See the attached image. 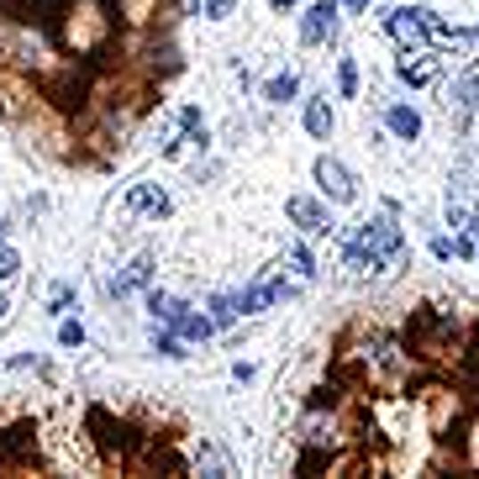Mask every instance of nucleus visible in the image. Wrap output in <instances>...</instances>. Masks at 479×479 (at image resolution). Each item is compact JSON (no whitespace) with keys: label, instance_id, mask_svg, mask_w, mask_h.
<instances>
[{"label":"nucleus","instance_id":"7c9ffc66","mask_svg":"<svg viewBox=\"0 0 479 479\" xmlns=\"http://www.w3.org/2000/svg\"><path fill=\"white\" fill-rule=\"evenodd\" d=\"M374 0H343V11H369Z\"/></svg>","mask_w":479,"mask_h":479},{"label":"nucleus","instance_id":"6ab92c4d","mask_svg":"<svg viewBox=\"0 0 479 479\" xmlns=\"http://www.w3.org/2000/svg\"><path fill=\"white\" fill-rule=\"evenodd\" d=\"M290 269H296L300 280H316V258H311L305 242H290Z\"/></svg>","mask_w":479,"mask_h":479},{"label":"nucleus","instance_id":"9b49d317","mask_svg":"<svg viewBox=\"0 0 479 479\" xmlns=\"http://www.w3.org/2000/svg\"><path fill=\"white\" fill-rule=\"evenodd\" d=\"M385 126H390L401 142H417V137H421V111L401 101V106H390V111H385Z\"/></svg>","mask_w":479,"mask_h":479},{"label":"nucleus","instance_id":"c756f323","mask_svg":"<svg viewBox=\"0 0 479 479\" xmlns=\"http://www.w3.org/2000/svg\"><path fill=\"white\" fill-rule=\"evenodd\" d=\"M464 232H469V238H479V206L469 211V227H464Z\"/></svg>","mask_w":479,"mask_h":479},{"label":"nucleus","instance_id":"bb28decb","mask_svg":"<svg viewBox=\"0 0 479 479\" xmlns=\"http://www.w3.org/2000/svg\"><path fill=\"white\" fill-rule=\"evenodd\" d=\"M448 227H453V232H459V227H469V211H464L453 195H448Z\"/></svg>","mask_w":479,"mask_h":479},{"label":"nucleus","instance_id":"f03ea898","mask_svg":"<svg viewBox=\"0 0 479 479\" xmlns=\"http://www.w3.org/2000/svg\"><path fill=\"white\" fill-rule=\"evenodd\" d=\"M353 238H359L374 258H385V264H401V258H406V238H401V227L390 222V211H385V216H369Z\"/></svg>","mask_w":479,"mask_h":479},{"label":"nucleus","instance_id":"473e14b6","mask_svg":"<svg viewBox=\"0 0 479 479\" xmlns=\"http://www.w3.org/2000/svg\"><path fill=\"white\" fill-rule=\"evenodd\" d=\"M290 5H296V0H274V11H290Z\"/></svg>","mask_w":479,"mask_h":479},{"label":"nucleus","instance_id":"9d476101","mask_svg":"<svg viewBox=\"0 0 479 479\" xmlns=\"http://www.w3.org/2000/svg\"><path fill=\"white\" fill-rule=\"evenodd\" d=\"M332 126H337V117H332V101H327V90L321 95H305V132L311 137H332Z\"/></svg>","mask_w":479,"mask_h":479},{"label":"nucleus","instance_id":"4468645a","mask_svg":"<svg viewBox=\"0 0 479 479\" xmlns=\"http://www.w3.org/2000/svg\"><path fill=\"white\" fill-rule=\"evenodd\" d=\"M296 90H300V74L285 69V74H274V79L264 85V101H269V106H285V101H296Z\"/></svg>","mask_w":479,"mask_h":479},{"label":"nucleus","instance_id":"20e7f679","mask_svg":"<svg viewBox=\"0 0 479 479\" xmlns=\"http://www.w3.org/2000/svg\"><path fill=\"white\" fill-rule=\"evenodd\" d=\"M153 269H158V258H153V253L132 258L126 269H117V274L106 280V296H111V300H126V296H137V290H148V285H153Z\"/></svg>","mask_w":479,"mask_h":479},{"label":"nucleus","instance_id":"7ed1b4c3","mask_svg":"<svg viewBox=\"0 0 479 479\" xmlns=\"http://www.w3.org/2000/svg\"><path fill=\"white\" fill-rule=\"evenodd\" d=\"M337 16H343V5L337 0H316V5H305V16H300V43H332L337 37Z\"/></svg>","mask_w":479,"mask_h":479},{"label":"nucleus","instance_id":"6e6552de","mask_svg":"<svg viewBox=\"0 0 479 479\" xmlns=\"http://www.w3.org/2000/svg\"><path fill=\"white\" fill-rule=\"evenodd\" d=\"M126 211H142V216H169V211H175V200H169V190H164V184L142 180V184H132V190H126Z\"/></svg>","mask_w":479,"mask_h":479},{"label":"nucleus","instance_id":"4be33fe9","mask_svg":"<svg viewBox=\"0 0 479 479\" xmlns=\"http://www.w3.org/2000/svg\"><path fill=\"white\" fill-rule=\"evenodd\" d=\"M300 296V280H269V300L274 305H285V300H296Z\"/></svg>","mask_w":479,"mask_h":479},{"label":"nucleus","instance_id":"dca6fc26","mask_svg":"<svg viewBox=\"0 0 479 479\" xmlns=\"http://www.w3.org/2000/svg\"><path fill=\"white\" fill-rule=\"evenodd\" d=\"M175 332H180L184 343H206V337L216 332V321H211L206 311H184V316H180V327H175Z\"/></svg>","mask_w":479,"mask_h":479},{"label":"nucleus","instance_id":"2f4dec72","mask_svg":"<svg viewBox=\"0 0 479 479\" xmlns=\"http://www.w3.org/2000/svg\"><path fill=\"white\" fill-rule=\"evenodd\" d=\"M5 316H11V300H5V290H0V321H5Z\"/></svg>","mask_w":479,"mask_h":479},{"label":"nucleus","instance_id":"412c9836","mask_svg":"<svg viewBox=\"0 0 479 479\" xmlns=\"http://www.w3.org/2000/svg\"><path fill=\"white\" fill-rule=\"evenodd\" d=\"M48 311H53V316H69V311H74V285H53V296H48Z\"/></svg>","mask_w":479,"mask_h":479},{"label":"nucleus","instance_id":"423d86ee","mask_svg":"<svg viewBox=\"0 0 479 479\" xmlns=\"http://www.w3.org/2000/svg\"><path fill=\"white\" fill-rule=\"evenodd\" d=\"M395 74H401L411 90H426V85H437V59H432V48H401V59H395Z\"/></svg>","mask_w":479,"mask_h":479},{"label":"nucleus","instance_id":"c85d7f7f","mask_svg":"<svg viewBox=\"0 0 479 479\" xmlns=\"http://www.w3.org/2000/svg\"><path fill=\"white\" fill-rule=\"evenodd\" d=\"M432 253L437 258H453V238H432Z\"/></svg>","mask_w":479,"mask_h":479},{"label":"nucleus","instance_id":"2eb2a0df","mask_svg":"<svg viewBox=\"0 0 479 479\" xmlns=\"http://www.w3.org/2000/svg\"><path fill=\"white\" fill-rule=\"evenodd\" d=\"M180 132H184V142H195V148L211 142V126L200 117V106H180Z\"/></svg>","mask_w":479,"mask_h":479},{"label":"nucleus","instance_id":"39448f33","mask_svg":"<svg viewBox=\"0 0 479 479\" xmlns=\"http://www.w3.org/2000/svg\"><path fill=\"white\" fill-rule=\"evenodd\" d=\"M285 216L296 222L305 238H321V232H332V216H327V206H321V200H311V195H290V200H285Z\"/></svg>","mask_w":479,"mask_h":479},{"label":"nucleus","instance_id":"72a5a7b5","mask_svg":"<svg viewBox=\"0 0 479 479\" xmlns=\"http://www.w3.org/2000/svg\"><path fill=\"white\" fill-rule=\"evenodd\" d=\"M5 232H11V222H0V242H5Z\"/></svg>","mask_w":479,"mask_h":479},{"label":"nucleus","instance_id":"1a4fd4ad","mask_svg":"<svg viewBox=\"0 0 479 479\" xmlns=\"http://www.w3.org/2000/svg\"><path fill=\"white\" fill-rule=\"evenodd\" d=\"M448 111H453V121H459V132H464V126H469V117L479 111V74H475V69H469V74H464L453 90H448Z\"/></svg>","mask_w":479,"mask_h":479},{"label":"nucleus","instance_id":"aec40b11","mask_svg":"<svg viewBox=\"0 0 479 479\" xmlns=\"http://www.w3.org/2000/svg\"><path fill=\"white\" fill-rule=\"evenodd\" d=\"M337 95H348V101L359 95V63H353V59L337 63Z\"/></svg>","mask_w":479,"mask_h":479},{"label":"nucleus","instance_id":"b1692460","mask_svg":"<svg viewBox=\"0 0 479 479\" xmlns=\"http://www.w3.org/2000/svg\"><path fill=\"white\" fill-rule=\"evenodd\" d=\"M16 269H21V253H16L11 242H0V280H11Z\"/></svg>","mask_w":479,"mask_h":479},{"label":"nucleus","instance_id":"a878e982","mask_svg":"<svg viewBox=\"0 0 479 479\" xmlns=\"http://www.w3.org/2000/svg\"><path fill=\"white\" fill-rule=\"evenodd\" d=\"M232 11H238V0H206V16H211V21H227Z\"/></svg>","mask_w":479,"mask_h":479},{"label":"nucleus","instance_id":"f3484780","mask_svg":"<svg viewBox=\"0 0 479 479\" xmlns=\"http://www.w3.org/2000/svg\"><path fill=\"white\" fill-rule=\"evenodd\" d=\"M206 305H211L206 316H211L216 327H232V321H238V316H242V311H238V296H211V300H206Z\"/></svg>","mask_w":479,"mask_h":479},{"label":"nucleus","instance_id":"a211bd4d","mask_svg":"<svg viewBox=\"0 0 479 479\" xmlns=\"http://www.w3.org/2000/svg\"><path fill=\"white\" fill-rule=\"evenodd\" d=\"M274 300H269V285H253V290H242L238 296V311L242 316H258V311H269Z\"/></svg>","mask_w":479,"mask_h":479},{"label":"nucleus","instance_id":"cd10ccee","mask_svg":"<svg viewBox=\"0 0 479 479\" xmlns=\"http://www.w3.org/2000/svg\"><path fill=\"white\" fill-rule=\"evenodd\" d=\"M453 258H475V238H453Z\"/></svg>","mask_w":479,"mask_h":479},{"label":"nucleus","instance_id":"393cba45","mask_svg":"<svg viewBox=\"0 0 479 479\" xmlns=\"http://www.w3.org/2000/svg\"><path fill=\"white\" fill-rule=\"evenodd\" d=\"M79 343H85V327H79V321H63L59 327V348H79Z\"/></svg>","mask_w":479,"mask_h":479},{"label":"nucleus","instance_id":"ddd939ff","mask_svg":"<svg viewBox=\"0 0 479 479\" xmlns=\"http://www.w3.org/2000/svg\"><path fill=\"white\" fill-rule=\"evenodd\" d=\"M343 264H348V274H379L385 269V258H374L359 238H348V253H343Z\"/></svg>","mask_w":479,"mask_h":479},{"label":"nucleus","instance_id":"5701e85b","mask_svg":"<svg viewBox=\"0 0 479 479\" xmlns=\"http://www.w3.org/2000/svg\"><path fill=\"white\" fill-rule=\"evenodd\" d=\"M200 469H211L216 479H222V475H232V464H227V459L216 453V448H200Z\"/></svg>","mask_w":479,"mask_h":479},{"label":"nucleus","instance_id":"0eeeda50","mask_svg":"<svg viewBox=\"0 0 479 479\" xmlns=\"http://www.w3.org/2000/svg\"><path fill=\"white\" fill-rule=\"evenodd\" d=\"M385 32L401 43V48H426V32L417 21V5H390L385 11Z\"/></svg>","mask_w":479,"mask_h":479},{"label":"nucleus","instance_id":"f257e3e1","mask_svg":"<svg viewBox=\"0 0 479 479\" xmlns=\"http://www.w3.org/2000/svg\"><path fill=\"white\" fill-rule=\"evenodd\" d=\"M311 175H316V184H321V195H327L332 206H353V200H359V180H353V169H348L343 158L321 153V158L311 164Z\"/></svg>","mask_w":479,"mask_h":479},{"label":"nucleus","instance_id":"f8f14e48","mask_svg":"<svg viewBox=\"0 0 479 479\" xmlns=\"http://www.w3.org/2000/svg\"><path fill=\"white\" fill-rule=\"evenodd\" d=\"M148 316H153V321H158V327H180V316L184 311H190V305H184V300H175V296H164V290H148Z\"/></svg>","mask_w":479,"mask_h":479}]
</instances>
